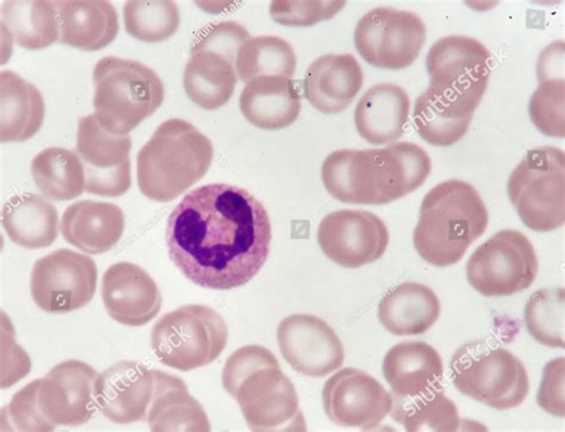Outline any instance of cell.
<instances>
[{
  "label": "cell",
  "instance_id": "1",
  "mask_svg": "<svg viewBox=\"0 0 565 432\" xmlns=\"http://www.w3.org/2000/svg\"><path fill=\"white\" fill-rule=\"evenodd\" d=\"M273 228L265 206L247 190L210 184L191 191L169 217L174 266L198 287L242 288L270 256Z\"/></svg>",
  "mask_w": 565,
  "mask_h": 432
},
{
  "label": "cell",
  "instance_id": "2",
  "mask_svg": "<svg viewBox=\"0 0 565 432\" xmlns=\"http://www.w3.org/2000/svg\"><path fill=\"white\" fill-rule=\"evenodd\" d=\"M433 171L418 144L396 142L382 149H341L322 163L321 179L330 195L345 204L385 205L420 188Z\"/></svg>",
  "mask_w": 565,
  "mask_h": 432
},
{
  "label": "cell",
  "instance_id": "3",
  "mask_svg": "<svg viewBox=\"0 0 565 432\" xmlns=\"http://www.w3.org/2000/svg\"><path fill=\"white\" fill-rule=\"evenodd\" d=\"M222 385L239 403L252 431H307L295 386L269 349L249 345L234 352Z\"/></svg>",
  "mask_w": 565,
  "mask_h": 432
},
{
  "label": "cell",
  "instance_id": "4",
  "mask_svg": "<svg viewBox=\"0 0 565 432\" xmlns=\"http://www.w3.org/2000/svg\"><path fill=\"white\" fill-rule=\"evenodd\" d=\"M488 222V210L479 191L452 179L425 196L414 230V247L429 264L454 266L486 233Z\"/></svg>",
  "mask_w": 565,
  "mask_h": 432
},
{
  "label": "cell",
  "instance_id": "5",
  "mask_svg": "<svg viewBox=\"0 0 565 432\" xmlns=\"http://www.w3.org/2000/svg\"><path fill=\"white\" fill-rule=\"evenodd\" d=\"M214 147L184 119L160 125L138 154V184L148 199L168 203L183 195L210 171Z\"/></svg>",
  "mask_w": 565,
  "mask_h": 432
},
{
  "label": "cell",
  "instance_id": "6",
  "mask_svg": "<svg viewBox=\"0 0 565 432\" xmlns=\"http://www.w3.org/2000/svg\"><path fill=\"white\" fill-rule=\"evenodd\" d=\"M94 115L100 127L114 136H128L166 98L158 74L136 60L100 58L94 69Z\"/></svg>",
  "mask_w": 565,
  "mask_h": 432
},
{
  "label": "cell",
  "instance_id": "7",
  "mask_svg": "<svg viewBox=\"0 0 565 432\" xmlns=\"http://www.w3.org/2000/svg\"><path fill=\"white\" fill-rule=\"evenodd\" d=\"M426 93L446 114L473 118L492 73V54L478 40L451 35L438 40L426 57Z\"/></svg>",
  "mask_w": 565,
  "mask_h": 432
},
{
  "label": "cell",
  "instance_id": "8",
  "mask_svg": "<svg viewBox=\"0 0 565 432\" xmlns=\"http://www.w3.org/2000/svg\"><path fill=\"white\" fill-rule=\"evenodd\" d=\"M450 369L456 389L488 408L515 409L530 392L524 364L494 341H473L460 347L452 356Z\"/></svg>",
  "mask_w": 565,
  "mask_h": 432
},
{
  "label": "cell",
  "instance_id": "9",
  "mask_svg": "<svg viewBox=\"0 0 565 432\" xmlns=\"http://www.w3.org/2000/svg\"><path fill=\"white\" fill-rule=\"evenodd\" d=\"M228 326L210 306L191 304L163 315L154 325L151 347L158 360L181 371L214 363L226 349Z\"/></svg>",
  "mask_w": 565,
  "mask_h": 432
},
{
  "label": "cell",
  "instance_id": "10",
  "mask_svg": "<svg viewBox=\"0 0 565 432\" xmlns=\"http://www.w3.org/2000/svg\"><path fill=\"white\" fill-rule=\"evenodd\" d=\"M508 192L529 229L548 233L565 222V154L556 147L532 149L509 179Z\"/></svg>",
  "mask_w": 565,
  "mask_h": 432
},
{
  "label": "cell",
  "instance_id": "11",
  "mask_svg": "<svg viewBox=\"0 0 565 432\" xmlns=\"http://www.w3.org/2000/svg\"><path fill=\"white\" fill-rule=\"evenodd\" d=\"M247 40V30L236 22H221L206 30L192 46L184 71L183 84L192 102L206 111L226 106L237 82L235 58Z\"/></svg>",
  "mask_w": 565,
  "mask_h": 432
},
{
  "label": "cell",
  "instance_id": "12",
  "mask_svg": "<svg viewBox=\"0 0 565 432\" xmlns=\"http://www.w3.org/2000/svg\"><path fill=\"white\" fill-rule=\"evenodd\" d=\"M540 272V261L529 238L502 230L473 251L467 263L470 287L484 296H510L529 290Z\"/></svg>",
  "mask_w": 565,
  "mask_h": 432
},
{
  "label": "cell",
  "instance_id": "13",
  "mask_svg": "<svg viewBox=\"0 0 565 432\" xmlns=\"http://www.w3.org/2000/svg\"><path fill=\"white\" fill-rule=\"evenodd\" d=\"M426 34V24L418 14L381 7L365 13L356 24L354 44L369 65L399 71L419 57Z\"/></svg>",
  "mask_w": 565,
  "mask_h": 432
},
{
  "label": "cell",
  "instance_id": "14",
  "mask_svg": "<svg viewBox=\"0 0 565 432\" xmlns=\"http://www.w3.org/2000/svg\"><path fill=\"white\" fill-rule=\"evenodd\" d=\"M98 270L90 258L58 249L33 267L31 292L35 304L47 314H70L93 301Z\"/></svg>",
  "mask_w": 565,
  "mask_h": 432
},
{
  "label": "cell",
  "instance_id": "15",
  "mask_svg": "<svg viewBox=\"0 0 565 432\" xmlns=\"http://www.w3.org/2000/svg\"><path fill=\"white\" fill-rule=\"evenodd\" d=\"M129 136L104 130L95 115L79 119L77 153L82 160L86 186L92 195L117 198L131 186Z\"/></svg>",
  "mask_w": 565,
  "mask_h": 432
},
{
  "label": "cell",
  "instance_id": "16",
  "mask_svg": "<svg viewBox=\"0 0 565 432\" xmlns=\"http://www.w3.org/2000/svg\"><path fill=\"white\" fill-rule=\"evenodd\" d=\"M97 370L78 360L56 365L50 374L35 380L36 400L51 430L56 426H79L96 412Z\"/></svg>",
  "mask_w": 565,
  "mask_h": 432
},
{
  "label": "cell",
  "instance_id": "17",
  "mask_svg": "<svg viewBox=\"0 0 565 432\" xmlns=\"http://www.w3.org/2000/svg\"><path fill=\"white\" fill-rule=\"evenodd\" d=\"M322 404L327 417L334 424L369 431L379 428L385 417L391 414L394 399L366 371L344 368L324 384Z\"/></svg>",
  "mask_w": 565,
  "mask_h": 432
},
{
  "label": "cell",
  "instance_id": "18",
  "mask_svg": "<svg viewBox=\"0 0 565 432\" xmlns=\"http://www.w3.org/2000/svg\"><path fill=\"white\" fill-rule=\"evenodd\" d=\"M323 255L345 268H360L379 261L390 246V231L375 214L340 210L327 215L318 229Z\"/></svg>",
  "mask_w": 565,
  "mask_h": 432
},
{
  "label": "cell",
  "instance_id": "19",
  "mask_svg": "<svg viewBox=\"0 0 565 432\" xmlns=\"http://www.w3.org/2000/svg\"><path fill=\"white\" fill-rule=\"evenodd\" d=\"M277 341L285 360L308 378H324L345 361L343 344L332 327L313 315H292L282 320Z\"/></svg>",
  "mask_w": 565,
  "mask_h": 432
},
{
  "label": "cell",
  "instance_id": "20",
  "mask_svg": "<svg viewBox=\"0 0 565 432\" xmlns=\"http://www.w3.org/2000/svg\"><path fill=\"white\" fill-rule=\"evenodd\" d=\"M154 393L153 369L136 361H120L96 380L99 411L116 424L143 421Z\"/></svg>",
  "mask_w": 565,
  "mask_h": 432
},
{
  "label": "cell",
  "instance_id": "21",
  "mask_svg": "<svg viewBox=\"0 0 565 432\" xmlns=\"http://www.w3.org/2000/svg\"><path fill=\"white\" fill-rule=\"evenodd\" d=\"M102 300L108 315L127 326H142L153 321L162 302L152 277L129 262L115 263L104 273Z\"/></svg>",
  "mask_w": 565,
  "mask_h": 432
},
{
  "label": "cell",
  "instance_id": "22",
  "mask_svg": "<svg viewBox=\"0 0 565 432\" xmlns=\"http://www.w3.org/2000/svg\"><path fill=\"white\" fill-rule=\"evenodd\" d=\"M363 83V68L353 55L327 54L308 67L303 91L318 111L334 115L351 106Z\"/></svg>",
  "mask_w": 565,
  "mask_h": 432
},
{
  "label": "cell",
  "instance_id": "23",
  "mask_svg": "<svg viewBox=\"0 0 565 432\" xmlns=\"http://www.w3.org/2000/svg\"><path fill=\"white\" fill-rule=\"evenodd\" d=\"M125 227L121 207L106 202L74 203L66 208L62 220L65 240L92 256L103 255L120 242Z\"/></svg>",
  "mask_w": 565,
  "mask_h": 432
},
{
  "label": "cell",
  "instance_id": "24",
  "mask_svg": "<svg viewBox=\"0 0 565 432\" xmlns=\"http://www.w3.org/2000/svg\"><path fill=\"white\" fill-rule=\"evenodd\" d=\"M411 99L403 87L379 84L364 94L354 111V125L362 139L375 145L394 143L404 137Z\"/></svg>",
  "mask_w": 565,
  "mask_h": 432
},
{
  "label": "cell",
  "instance_id": "25",
  "mask_svg": "<svg viewBox=\"0 0 565 432\" xmlns=\"http://www.w3.org/2000/svg\"><path fill=\"white\" fill-rule=\"evenodd\" d=\"M55 4L61 25L58 43L96 52L109 46L118 35L117 11L106 0H65Z\"/></svg>",
  "mask_w": 565,
  "mask_h": 432
},
{
  "label": "cell",
  "instance_id": "26",
  "mask_svg": "<svg viewBox=\"0 0 565 432\" xmlns=\"http://www.w3.org/2000/svg\"><path fill=\"white\" fill-rule=\"evenodd\" d=\"M302 109L301 95L294 80L285 77L252 79L241 96V110L247 121L263 130L292 126Z\"/></svg>",
  "mask_w": 565,
  "mask_h": 432
},
{
  "label": "cell",
  "instance_id": "27",
  "mask_svg": "<svg viewBox=\"0 0 565 432\" xmlns=\"http://www.w3.org/2000/svg\"><path fill=\"white\" fill-rule=\"evenodd\" d=\"M383 375L394 396L415 397L443 384L444 364L426 342H403L386 353Z\"/></svg>",
  "mask_w": 565,
  "mask_h": 432
},
{
  "label": "cell",
  "instance_id": "28",
  "mask_svg": "<svg viewBox=\"0 0 565 432\" xmlns=\"http://www.w3.org/2000/svg\"><path fill=\"white\" fill-rule=\"evenodd\" d=\"M154 393L147 422L154 432H210L206 412L181 378L153 369Z\"/></svg>",
  "mask_w": 565,
  "mask_h": 432
},
{
  "label": "cell",
  "instance_id": "29",
  "mask_svg": "<svg viewBox=\"0 0 565 432\" xmlns=\"http://www.w3.org/2000/svg\"><path fill=\"white\" fill-rule=\"evenodd\" d=\"M440 312L439 298L434 290L418 282H404L382 298L379 320L393 335L415 336L428 332Z\"/></svg>",
  "mask_w": 565,
  "mask_h": 432
},
{
  "label": "cell",
  "instance_id": "30",
  "mask_svg": "<svg viewBox=\"0 0 565 432\" xmlns=\"http://www.w3.org/2000/svg\"><path fill=\"white\" fill-rule=\"evenodd\" d=\"M46 106L32 83L12 71L0 73V141L24 142L40 131Z\"/></svg>",
  "mask_w": 565,
  "mask_h": 432
},
{
  "label": "cell",
  "instance_id": "31",
  "mask_svg": "<svg viewBox=\"0 0 565 432\" xmlns=\"http://www.w3.org/2000/svg\"><path fill=\"white\" fill-rule=\"evenodd\" d=\"M2 223L10 240L25 249L47 248L57 238L56 208L34 193L10 198L3 208Z\"/></svg>",
  "mask_w": 565,
  "mask_h": 432
},
{
  "label": "cell",
  "instance_id": "32",
  "mask_svg": "<svg viewBox=\"0 0 565 432\" xmlns=\"http://www.w3.org/2000/svg\"><path fill=\"white\" fill-rule=\"evenodd\" d=\"M3 32L28 51L52 46L61 37L57 9L50 0H17L2 6Z\"/></svg>",
  "mask_w": 565,
  "mask_h": 432
},
{
  "label": "cell",
  "instance_id": "33",
  "mask_svg": "<svg viewBox=\"0 0 565 432\" xmlns=\"http://www.w3.org/2000/svg\"><path fill=\"white\" fill-rule=\"evenodd\" d=\"M393 395V393H392ZM391 411L392 419L406 431L455 432L463 430L452 400L446 397L443 385L415 397H396Z\"/></svg>",
  "mask_w": 565,
  "mask_h": 432
},
{
  "label": "cell",
  "instance_id": "34",
  "mask_svg": "<svg viewBox=\"0 0 565 432\" xmlns=\"http://www.w3.org/2000/svg\"><path fill=\"white\" fill-rule=\"evenodd\" d=\"M32 174L42 195L54 202H68L85 192L86 177L78 154L68 149H44L32 162Z\"/></svg>",
  "mask_w": 565,
  "mask_h": 432
},
{
  "label": "cell",
  "instance_id": "35",
  "mask_svg": "<svg viewBox=\"0 0 565 432\" xmlns=\"http://www.w3.org/2000/svg\"><path fill=\"white\" fill-rule=\"evenodd\" d=\"M297 58L291 44L278 36L265 35L247 40L237 53L236 73L243 82L260 77L291 79Z\"/></svg>",
  "mask_w": 565,
  "mask_h": 432
},
{
  "label": "cell",
  "instance_id": "36",
  "mask_svg": "<svg viewBox=\"0 0 565 432\" xmlns=\"http://www.w3.org/2000/svg\"><path fill=\"white\" fill-rule=\"evenodd\" d=\"M127 33L139 41L159 43L171 39L180 29V8L171 0H134L124 8Z\"/></svg>",
  "mask_w": 565,
  "mask_h": 432
},
{
  "label": "cell",
  "instance_id": "37",
  "mask_svg": "<svg viewBox=\"0 0 565 432\" xmlns=\"http://www.w3.org/2000/svg\"><path fill=\"white\" fill-rule=\"evenodd\" d=\"M530 335L548 348H564V289H544L532 294L525 307Z\"/></svg>",
  "mask_w": 565,
  "mask_h": 432
},
{
  "label": "cell",
  "instance_id": "38",
  "mask_svg": "<svg viewBox=\"0 0 565 432\" xmlns=\"http://www.w3.org/2000/svg\"><path fill=\"white\" fill-rule=\"evenodd\" d=\"M413 119L420 138L436 147H451L462 140L472 121L446 114L426 91L415 101Z\"/></svg>",
  "mask_w": 565,
  "mask_h": 432
},
{
  "label": "cell",
  "instance_id": "39",
  "mask_svg": "<svg viewBox=\"0 0 565 432\" xmlns=\"http://www.w3.org/2000/svg\"><path fill=\"white\" fill-rule=\"evenodd\" d=\"M555 74H539L541 84L530 100V117L543 136L564 139L565 137V82Z\"/></svg>",
  "mask_w": 565,
  "mask_h": 432
},
{
  "label": "cell",
  "instance_id": "40",
  "mask_svg": "<svg viewBox=\"0 0 565 432\" xmlns=\"http://www.w3.org/2000/svg\"><path fill=\"white\" fill-rule=\"evenodd\" d=\"M347 2H295L276 0L270 4V14L276 23L286 26H311L332 20Z\"/></svg>",
  "mask_w": 565,
  "mask_h": 432
},
{
  "label": "cell",
  "instance_id": "41",
  "mask_svg": "<svg viewBox=\"0 0 565 432\" xmlns=\"http://www.w3.org/2000/svg\"><path fill=\"white\" fill-rule=\"evenodd\" d=\"M564 357L550 361L543 371L537 401L539 406L547 413L564 419Z\"/></svg>",
  "mask_w": 565,
  "mask_h": 432
}]
</instances>
